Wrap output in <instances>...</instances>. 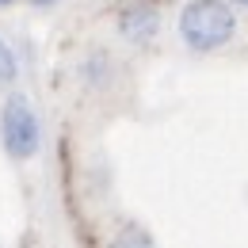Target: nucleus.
I'll list each match as a JSON object with an SVG mask.
<instances>
[{"instance_id":"6e6552de","label":"nucleus","mask_w":248,"mask_h":248,"mask_svg":"<svg viewBox=\"0 0 248 248\" xmlns=\"http://www.w3.org/2000/svg\"><path fill=\"white\" fill-rule=\"evenodd\" d=\"M0 4H8V0H0Z\"/></svg>"},{"instance_id":"7ed1b4c3","label":"nucleus","mask_w":248,"mask_h":248,"mask_svg":"<svg viewBox=\"0 0 248 248\" xmlns=\"http://www.w3.org/2000/svg\"><path fill=\"white\" fill-rule=\"evenodd\" d=\"M119 31H123L126 42L145 46V42L160 31V12H156L153 4H130V8L119 12Z\"/></svg>"},{"instance_id":"39448f33","label":"nucleus","mask_w":248,"mask_h":248,"mask_svg":"<svg viewBox=\"0 0 248 248\" xmlns=\"http://www.w3.org/2000/svg\"><path fill=\"white\" fill-rule=\"evenodd\" d=\"M16 77H19V65H16V54H12V46L0 38V88H8V84H16Z\"/></svg>"},{"instance_id":"f03ea898","label":"nucleus","mask_w":248,"mask_h":248,"mask_svg":"<svg viewBox=\"0 0 248 248\" xmlns=\"http://www.w3.org/2000/svg\"><path fill=\"white\" fill-rule=\"evenodd\" d=\"M0 138H4V149L16 160H27V156L38 153V141H42V130H38V119H34L31 103L23 95H12L0 111Z\"/></svg>"},{"instance_id":"423d86ee","label":"nucleus","mask_w":248,"mask_h":248,"mask_svg":"<svg viewBox=\"0 0 248 248\" xmlns=\"http://www.w3.org/2000/svg\"><path fill=\"white\" fill-rule=\"evenodd\" d=\"M34 4H54V0H34Z\"/></svg>"},{"instance_id":"0eeeda50","label":"nucleus","mask_w":248,"mask_h":248,"mask_svg":"<svg viewBox=\"0 0 248 248\" xmlns=\"http://www.w3.org/2000/svg\"><path fill=\"white\" fill-rule=\"evenodd\" d=\"M237 4H248V0H237Z\"/></svg>"},{"instance_id":"20e7f679","label":"nucleus","mask_w":248,"mask_h":248,"mask_svg":"<svg viewBox=\"0 0 248 248\" xmlns=\"http://www.w3.org/2000/svg\"><path fill=\"white\" fill-rule=\"evenodd\" d=\"M111 248H156V245H153V237H149L141 225H126V229L115 233Z\"/></svg>"},{"instance_id":"f257e3e1","label":"nucleus","mask_w":248,"mask_h":248,"mask_svg":"<svg viewBox=\"0 0 248 248\" xmlns=\"http://www.w3.org/2000/svg\"><path fill=\"white\" fill-rule=\"evenodd\" d=\"M233 31H237V16L225 0H191L180 12V38L199 54L225 46Z\"/></svg>"}]
</instances>
